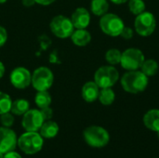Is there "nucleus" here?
Listing matches in <instances>:
<instances>
[{"label": "nucleus", "instance_id": "obj_1", "mask_svg": "<svg viewBox=\"0 0 159 158\" xmlns=\"http://www.w3.org/2000/svg\"><path fill=\"white\" fill-rule=\"evenodd\" d=\"M149 83V77L141 70L127 71L120 78L122 88L130 94H139L143 92Z\"/></svg>", "mask_w": 159, "mask_h": 158}, {"label": "nucleus", "instance_id": "obj_2", "mask_svg": "<svg viewBox=\"0 0 159 158\" xmlns=\"http://www.w3.org/2000/svg\"><path fill=\"white\" fill-rule=\"evenodd\" d=\"M84 140L92 148H103L110 142L109 132L102 127L90 126L83 132Z\"/></svg>", "mask_w": 159, "mask_h": 158}, {"label": "nucleus", "instance_id": "obj_3", "mask_svg": "<svg viewBox=\"0 0 159 158\" xmlns=\"http://www.w3.org/2000/svg\"><path fill=\"white\" fill-rule=\"evenodd\" d=\"M43 137L36 131H26L18 139L19 148L26 155H35L43 147Z\"/></svg>", "mask_w": 159, "mask_h": 158}, {"label": "nucleus", "instance_id": "obj_4", "mask_svg": "<svg viewBox=\"0 0 159 158\" xmlns=\"http://www.w3.org/2000/svg\"><path fill=\"white\" fill-rule=\"evenodd\" d=\"M120 79L119 72L113 65H103L94 74V82L100 88H113Z\"/></svg>", "mask_w": 159, "mask_h": 158}, {"label": "nucleus", "instance_id": "obj_5", "mask_svg": "<svg viewBox=\"0 0 159 158\" xmlns=\"http://www.w3.org/2000/svg\"><path fill=\"white\" fill-rule=\"evenodd\" d=\"M100 28L105 34L116 37L120 36L123 28L126 26L124 20L115 13H106L100 19Z\"/></svg>", "mask_w": 159, "mask_h": 158}, {"label": "nucleus", "instance_id": "obj_6", "mask_svg": "<svg viewBox=\"0 0 159 158\" xmlns=\"http://www.w3.org/2000/svg\"><path fill=\"white\" fill-rule=\"evenodd\" d=\"M157 28V19L150 11H143L134 20V31L141 36L147 37L154 34Z\"/></svg>", "mask_w": 159, "mask_h": 158}, {"label": "nucleus", "instance_id": "obj_7", "mask_svg": "<svg viewBox=\"0 0 159 158\" xmlns=\"http://www.w3.org/2000/svg\"><path fill=\"white\" fill-rule=\"evenodd\" d=\"M144 60L145 56L140 48L129 47L122 52L120 65L126 71L140 70Z\"/></svg>", "mask_w": 159, "mask_h": 158}, {"label": "nucleus", "instance_id": "obj_8", "mask_svg": "<svg viewBox=\"0 0 159 158\" xmlns=\"http://www.w3.org/2000/svg\"><path fill=\"white\" fill-rule=\"evenodd\" d=\"M50 31L59 38L64 39L70 37L75 31V27L71 19L63 15H57L55 16L49 24Z\"/></svg>", "mask_w": 159, "mask_h": 158}, {"label": "nucleus", "instance_id": "obj_9", "mask_svg": "<svg viewBox=\"0 0 159 158\" xmlns=\"http://www.w3.org/2000/svg\"><path fill=\"white\" fill-rule=\"evenodd\" d=\"M53 81V73L49 68L45 66L37 68L32 74V85L37 91L48 90L52 86Z\"/></svg>", "mask_w": 159, "mask_h": 158}, {"label": "nucleus", "instance_id": "obj_10", "mask_svg": "<svg viewBox=\"0 0 159 158\" xmlns=\"http://www.w3.org/2000/svg\"><path fill=\"white\" fill-rule=\"evenodd\" d=\"M45 122L40 111L32 109L28 110L22 117L21 126L26 131H37Z\"/></svg>", "mask_w": 159, "mask_h": 158}, {"label": "nucleus", "instance_id": "obj_11", "mask_svg": "<svg viewBox=\"0 0 159 158\" xmlns=\"http://www.w3.org/2000/svg\"><path fill=\"white\" fill-rule=\"evenodd\" d=\"M11 85L19 89H24L32 84V74L24 67H17L10 74Z\"/></svg>", "mask_w": 159, "mask_h": 158}, {"label": "nucleus", "instance_id": "obj_12", "mask_svg": "<svg viewBox=\"0 0 159 158\" xmlns=\"http://www.w3.org/2000/svg\"><path fill=\"white\" fill-rule=\"evenodd\" d=\"M18 145V138L12 129L9 128H0V153L7 154L14 151Z\"/></svg>", "mask_w": 159, "mask_h": 158}, {"label": "nucleus", "instance_id": "obj_13", "mask_svg": "<svg viewBox=\"0 0 159 158\" xmlns=\"http://www.w3.org/2000/svg\"><path fill=\"white\" fill-rule=\"evenodd\" d=\"M71 20L75 29H86L90 23V14L85 7H77L72 14Z\"/></svg>", "mask_w": 159, "mask_h": 158}, {"label": "nucleus", "instance_id": "obj_14", "mask_svg": "<svg viewBox=\"0 0 159 158\" xmlns=\"http://www.w3.org/2000/svg\"><path fill=\"white\" fill-rule=\"evenodd\" d=\"M100 88L94 81H89L82 87V98L87 102H93L99 98Z\"/></svg>", "mask_w": 159, "mask_h": 158}, {"label": "nucleus", "instance_id": "obj_15", "mask_svg": "<svg viewBox=\"0 0 159 158\" xmlns=\"http://www.w3.org/2000/svg\"><path fill=\"white\" fill-rule=\"evenodd\" d=\"M143 122L148 129L155 132L159 131V109L147 111L143 117Z\"/></svg>", "mask_w": 159, "mask_h": 158}, {"label": "nucleus", "instance_id": "obj_16", "mask_svg": "<svg viewBox=\"0 0 159 158\" xmlns=\"http://www.w3.org/2000/svg\"><path fill=\"white\" fill-rule=\"evenodd\" d=\"M70 37L72 42L77 47H86L91 41V34L86 29H76Z\"/></svg>", "mask_w": 159, "mask_h": 158}, {"label": "nucleus", "instance_id": "obj_17", "mask_svg": "<svg viewBox=\"0 0 159 158\" xmlns=\"http://www.w3.org/2000/svg\"><path fill=\"white\" fill-rule=\"evenodd\" d=\"M59 132V126L52 120H47L40 128V135L46 139L54 138Z\"/></svg>", "mask_w": 159, "mask_h": 158}, {"label": "nucleus", "instance_id": "obj_18", "mask_svg": "<svg viewBox=\"0 0 159 158\" xmlns=\"http://www.w3.org/2000/svg\"><path fill=\"white\" fill-rule=\"evenodd\" d=\"M140 70L148 77L155 76L159 70L158 62L154 59H145L143 62Z\"/></svg>", "mask_w": 159, "mask_h": 158}, {"label": "nucleus", "instance_id": "obj_19", "mask_svg": "<svg viewBox=\"0 0 159 158\" xmlns=\"http://www.w3.org/2000/svg\"><path fill=\"white\" fill-rule=\"evenodd\" d=\"M109 2L107 0H91L90 10L95 16L102 17L109 10Z\"/></svg>", "mask_w": 159, "mask_h": 158}, {"label": "nucleus", "instance_id": "obj_20", "mask_svg": "<svg viewBox=\"0 0 159 158\" xmlns=\"http://www.w3.org/2000/svg\"><path fill=\"white\" fill-rule=\"evenodd\" d=\"M98 100L104 106H109L114 103L116 100V93L113 90L112 88H101L99 93Z\"/></svg>", "mask_w": 159, "mask_h": 158}, {"label": "nucleus", "instance_id": "obj_21", "mask_svg": "<svg viewBox=\"0 0 159 158\" xmlns=\"http://www.w3.org/2000/svg\"><path fill=\"white\" fill-rule=\"evenodd\" d=\"M30 109L29 102L24 99H18L12 102L10 112L15 115H23Z\"/></svg>", "mask_w": 159, "mask_h": 158}, {"label": "nucleus", "instance_id": "obj_22", "mask_svg": "<svg viewBox=\"0 0 159 158\" xmlns=\"http://www.w3.org/2000/svg\"><path fill=\"white\" fill-rule=\"evenodd\" d=\"M34 102L40 109L48 107L51 103V96L47 90L37 91L34 97Z\"/></svg>", "mask_w": 159, "mask_h": 158}, {"label": "nucleus", "instance_id": "obj_23", "mask_svg": "<svg viewBox=\"0 0 159 158\" xmlns=\"http://www.w3.org/2000/svg\"><path fill=\"white\" fill-rule=\"evenodd\" d=\"M122 52L118 48H110L105 53V61L109 65H117L120 64Z\"/></svg>", "mask_w": 159, "mask_h": 158}, {"label": "nucleus", "instance_id": "obj_24", "mask_svg": "<svg viewBox=\"0 0 159 158\" xmlns=\"http://www.w3.org/2000/svg\"><path fill=\"white\" fill-rule=\"evenodd\" d=\"M129 10L135 16L146 10V4L143 0H129Z\"/></svg>", "mask_w": 159, "mask_h": 158}, {"label": "nucleus", "instance_id": "obj_25", "mask_svg": "<svg viewBox=\"0 0 159 158\" xmlns=\"http://www.w3.org/2000/svg\"><path fill=\"white\" fill-rule=\"evenodd\" d=\"M12 101L8 94L0 91V115L10 112Z\"/></svg>", "mask_w": 159, "mask_h": 158}, {"label": "nucleus", "instance_id": "obj_26", "mask_svg": "<svg viewBox=\"0 0 159 158\" xmlns=\"http://www.w3.org/2000/svg\"><path fill=\"white\" fill-rule=\"evenodd\" d=\"M0 122H1L3 127H6V128L12 127V125L14 123L13 114H10L9 112H7V113L0 115Z\"/></svg>", "mask_w": 159, "mask_h": 158}, {"label": "nucleus", "instance_id": "obj_27", "mask_svg": "<svg viewBox=\"0 0 159 158\" xmlns=\"http://www.w3.org/2000/svg\"><path fill=\"white\" fill-rule=\"evenodd\" d=\"M120 36L125 40H130L134 36V30L130 27L125 26L120 34Z\"/></svg>", "mask_w": 159, "mask_h": 158}, {"label": "nucleus", "instance_id": "obj_28", "mask_svg": "<svg viewBox=\"0 0 159 158\" xmlns=\"http://www.w3.org/2000/svg\"><path fill=\"white\" fill-rule=\"evenodd\" d=\"M41 114H42V116L44 118L45 121L47 120H50L53 116V110L48 106V107H45V108H42L40 110Z\"/></svg>", "mask_w": 159, "mask_h": 158}, {"label": "nucleus", "instance_id": "obj_29", "mask_svg": "<svg viewBox=\"0 0 159 158\" xmlns=\"http://www.w3.org/2000/svg\"><path fill=\"white\" fill-rule=\"evenodd\" d=\"M7 40V33L3 26H0V47H3Z\"/></svg>", "mask_w": 159, "mask_h": 158}, {"label": "nucleus", "instance_id": "obj_30", "mask_svg": "<svg viewBox=\"0 0 159 158\" xmlns=\"http://www.w3.org/2000/svg\"><path fill=\"white\" fill-rule=\"evenodd\" d=\"M4 158H22V157L20 156V154H18V153H16V152H14V151H11V152H8V153L5 154V155H4Z\"/></svg>", "mask_w": 159, "mask_h": 158}, {"label": "nucleus", "instance_id": "obj_31", "mask_svg": "<svg viewBox=\"0 0 159 158\" xmlns=\"http://www.w3.org/2000/svg\"><path fill=\"white\" fill-rule=\"evenodd\" d=\"M56 0H35V3H37L39 5H43V6H48V5L52 4Z\"/></svg>", "mask_w": 159, "mask_h": 158}, {"label": "nucleus", "instance_id": "obj_32", "mask_svg": "<svg viewBox=\"0 0 159 158\" xmlns=\"http://www.w3.org/2000/svg\"><path fill=\"white\" fill-rule=\"evenodd\" d=\"M35 4V0H22V5L25 7H32Z\"/></svg>", "mask_w": 159, "mask_h": 158}, {"label": "nucleus", "instance_id": "obj_33", "mask_svg": "<svg viewBox=\"0 0 159 158\" xmlns=\"http://www.w3.org/2000/svg\"><path fill=\"white\" fill-rule=\"evenodd\" d=\"M112 3L116 4V5H122V4H125V3H128L129 0H110Z\"/></svg>", "mask_w": 159, "mask_h": 158}, {"label": "nucleus", "instance_id": "obj_34", "mask_svg": "<svg viewBox=\"0 0 159 158\" xmlns=\"http://www.w3.org/2000/svg\"><path fill=\"white\" fill-rule=\"evenodd\" d=\"M4 74H5V66H4V64L0 61V79L3 77Z\"/></svg>", "mask_w": 159, "mask_h": 158}, {"label": "nucleus", "instance_id": "obj_35", "mask_svg": "<svg viewBox=\"0 0 159 158\" xmlns=\"http://www.w3.org/2000/svg\"><path fill=\"white\" fill-rule=\"evenodd\" d=\"M7 0H0V4H3V3H5Z\"/></svg>", "mask_w": 159, "mask_h": 158}, {"label": "nucleus", "instance_id": "obj_36", "mask_svg": "<svg viewBox=\"0 0 159 158\" xmlns=\"http://www.w3.org/2000/svg\"><path fill=\"white\" fill-rule=\"evenodd\" d=\"M0 158H4V154L0 153Z\"/></svg>", "mask_w": 159, "mask_h": 158}, {"label": "nucleus", "instance_id": "obj_37", "mask_svg": "<svg viewBox=\"0 0 159 158\" xmlns=\"http://www.w3.org/2000/svg\"><path fill=\"white\" fill-rule=\"evenodd\" d=\"M157 137H158V139H159V131H157Z\"/></svg>", "mask_w": 159, "mask_h": 158}]
</instances>
